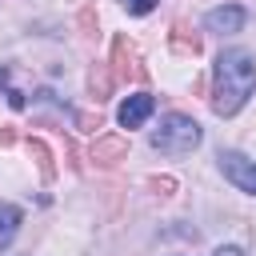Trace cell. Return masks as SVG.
Listing matches in <instances>:
<instances>
[{
  "mask_svg": "<svg viewBox=\"0 0 256 256\" xmlns=\"http://www.w3.org/2000/svg\"><path fill=\"white\" fill-rule=\"evenodd\" d=\"M256 88V60L244 48H224L212 68V112L236 116Z\"/></svg>",
  "mask_w": 256,
  "mask_h": 256,
  "instance_id": "1",
  "label": "cell"
},
{
  "mask_svg": "<svg viewBox=\"0 0 256 256\" xmlns=\"http://www.w3.org/2000/svg\"><path fill=\"white\" fill-rule=\"evenodd\" d=\"M200 140H204L200 124L184 112H168L160 120V128H152V136H148V144L164 156H188L192 148H200Z\"/></svg>",
  "mask_w": 256,
  "mask_h": 256,
  "instance_id": "2",
  "label": "cell"
},
{
  "mask_svg": "<svg viewBox=\"0 0 256 256\" xmlns=\"http://www.w3.org/2000/svg\"><path fill=\"white\" fill-rule=\"evenodd\" d=\"M216 160H220V172H224V180H232L240 192L256 196V160H248L244 152H220Z\"/></svg>",
  "mask_w": 256,
  "mask_h": 256,
  "instance_id": "3",
  "label": "cell"
},
{
  "mask_svg": "<svg viewBox=\"0 0 256 256\" xmlns=\"http://www.w3.org/2000/svg\"><path fill=\"white\" fill-rule=\"evenodd\" d=\"M108 68H112V80H116V84H124V80H144V68H136V48H132L128 36H116V40H112V60H108Z\"/></svg>",
  "mask_w": 256,
  "mask_h": 256,
  "instance_id": "4",
  "label": "cell"
},
{
  "mask_svg": "<svg viewBox=\"0 0 256 256\" xmlns=\"http://www.w3.org/2000/svg\"><path fill=\"white\" fill-rule=\"evenodd\" d=\"M244 20H248V12H244L240 4H220V8H212V12L204 16V28H208V32L228 36V32H240V28H244Z\"/></svg>",
  "mask_w": 256,
  "mask_h": 256,
  "instance_id": "5",
  "label": "cell"
},
{
  "mask_svg": "<svg viewBox=\"0 0 256 256\" xmlns=\"http://www.w3.org/2000/svg\"><path fill=\"white\" fill-rule=\"evenodd\" d=\"M152 108H156V96H152V92H136V96H128V100L120 104L116 120H120L124 128H140V124L152 116Z\"/></svg>",
  "mask_w": 256,
  "mask_h": 256,
  "instance_id": "6",
  "label": "cell"
},
{
  "mask_svg": "<svg viewBox=\"0 0 256 256\" xmlns=\"http://www.w3.org/2000/svg\"><path fill=\"white\" fill-rule=\"evenodd\" d=\"M96 164H104V168H112V164H120L124 156H128V140L124 136H116V132H108V136H96V144H92V152H88Z\"/></svg>",
  "mask_w": 256,
  "mask_h": 256,
  "instance_id": "7",
  "label": "cell"
},
{
  "mask_svg": "<svg viewBox=\"0 0 256 256\" xmlns=\"http://www.w3.org/2000/svg\"><path fill=\"white\" fill-rule=\"evenodd\" d=\"M168 44H172V52H176V56H200V36H196L184 20H176V24H172Z\"/></svg>",
  "mask_w": 256,
  "mask_h": 256,
  "instance_id": "8",
  "label": "cell"
},
{
  "mask_svg": "<svg viewBox=\"0 0 256 256\" xmlns=\"http://www.w3.org/2000/svg\"><path fill=\"white\" fill-rule=\"evenodd\" d=\"M112 84H116V80H112V68H108L104 60H96V64H92V72H88L92 100H96V104H100V100H108V96H112Z\"/></svg>",
  "mask_w": 256,
  "mask_h": 256,
  "instance_id": "9",
  "label": "cell"
},
{
  "mask_svg": "<svg viewBox=\"0 0 256 256\" xmlns=\"http://www.w3.org/2000/svg\"><path fill=\"white\" fill-rule=\"evenodd\" d=\"M20 220H24V212L16 208V204H0V252L16 240V232H20Z\"/></svg>",
  "mask_w": 256,
  "mask_h": 256,
  "instance_id": "10",
  "label": "cell"
},
{
  "mask_svg": "<svg viewBox=\"0 0 256 256\" xmlns=\"http://www.w3.org/2000/svg\"><path fill=\"white\" fill-rule=\"evenodd\" d=\"M28 152H32V160H36L40 176H44V180H56V164H52V152H48V144H44V140H28Z\"/></svg>",
  "mask_w": 256,
  "mask_h": 256,
  "instance_id": "11",
  "label": "cell"
},
{
  "mask_svg": "<svg viewBox=\"0 0 256 256\" xmlns=\"http://www.w3.org/2000/svg\"><path fill=\"white\" fill-rule=\"evenodd\" d=\"M0 88H4V96H8V104H12L16 112L28 104V100H24V92H20V88H12V68H0Z\"/></svg>",
  "mask_w": 256,
  "mask_h": 256,
  "instance_id": "12",
  "label": "cell"
},
{
  "mask_svg": "<svg viewBox=\"0 0 256 256\" xmlns=\"http://www.w3.org/2000/svg\"><path fill=\"white\" fill-rule=\"evenodd\" d=\"M120 4H124L132 16H148V12L156 8V0H120Z\"/></svg>",
  "mask_w": 256,
  "mask_h": 256,
  "instance_id": "13",
  "label": "cell"
},
{
  "mask_svg": "<svg viewBox=\"0 0 256 256\" xmlns=\"http://www.w3.org/2000/svg\"><path fill=\"white\" fill-rule=\"evenodd\" d=\"M148 184H152V188H156L160 196H172V188H176V180H172V176H152Z\"/></svg>",
  "mask_w": 256,
  "mask_h": 256,
  "instance_id": "14",
  "label": "cell"
},
{
  "mask_svg": "<svg viewBox=\"0 0 256 256\" xmlns=\"http://www.w3.org/2000/svg\"><path fill=\"white\" fill-rule=\"evenodd\" d=\"M76 124H80L84 132H92V128H100V116H88V112H76Z\"/></svg>",
  "mask_w": 256,
  "mask_h": 256,
  "instance_id": "15",
  "label": "cell"
},
{
  "mask_svg": "<svg viewBox=\"0 0 256 256\" xmlns=\"http://www.w3.org/2000/svg\"><path fill=\"white\" fill-rule=\"evenodd\" d=\"M212 256H244V252H240V248H236V244H220V248H216V252H212Z\"/></svg>",
  "mask_w": 256,
  "mask_h": 256,
  "instance_id": "16",
  "label": "cell"
},
{
  "mask_svg": "<svg viewBox=\"0 0 256 256\" xmlns=\"http://www.w3.org/2000/svg\"><path fill=\"white\" fill-rule=\"evenodd\" d=\"M16 140V128H0V148H8Z\"/></svg>",
  "mask_w": 256,
  "mask_h": 256,
  "instance_id": "17",
  "label": "cell"
}]
</instances>
